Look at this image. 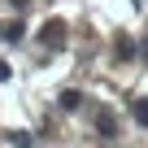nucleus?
I'll return each mask as SVG.
<instances>
[{"label": "nucleus", "instance_id": "nucleus-1", "mask_svg": "<svg viewBox=\"0 0 148 148\" xmlns=\"http://www.w3.org/2000/svg\"><path fill=\"white\" fill-rule=\"evenodd\" d=\"M39 39H44L48 48H61V44H65V26H61V22H44V35H39Z\"/></svg>", "mask_w": 148, "mask_h": 148}, {"label": "nucleus", "instance_id": "nucleus-2", "mask_svg": "<svg viewBox=\"0 0 148 148\" xmlns=\"http://www.w3.org/2000/svg\"><path fill=\"white\" fill-rule=\"evenodd\" d=\"M96 131H100L105 139H113V135H118V122H113V113H109V109H100V113H96Z\"/></svg>", "mask_w": 148, "mask_h": 148}, {"label": "nucleus", "instance_id": "nucleus-3", "mask_svg": "<svg viewBox=\"0 0 148 148\" xmlns=\"http://www.w3.org/2000/svg\"><path fill=\"white\" fill-rule=\"evenodd\" d=\"M131 118H135L139 126H148V96H139V100L131 105Z\"/></svg>", "mask_w": 148, "mask_h": 148}, {"label": "nucleus", "instance_id": "nucleus-4", "mask_svg": "<svg viewBox=\"0 0 148 148\" xmlns=\"http://www.w3.org/2000/svg\"><path fill=\"white\" fill-rule=\"evenodd\" d=\"M79 100H83V96L74 92V87H70V92H61V109H79Z\"/></svg>", "mask_w": 148, "mask_h": 148}, {"label": "nucleus", "instance_id": "nucleus-5", "mask_svg": "<svg viewBox=\"0 0 148 148\" xmlns=\"http://www.w3.org/2000/svg\"><path fill=\"white\" fill-rule=\"evenodd\" d=\"M9 5H13V9H26V0H9Z\"/></svg>", "mask_w": 148, "mask_h": 148}]
</instances>
